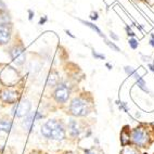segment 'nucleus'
Instances as JSON below:
<instances>
[{
	"label": "nucleus",
	"mask_w": 154,
	"mask_h": 154,
	"mask_svg": "<svg viewBox=\"0 0 154 154\" xmlns=\"http://www.w3.org/2000/svg\"><path fill=\"white\" fill-rule=\"evenodd\" d=\"M124 71H125V73H126L127 75H129V76H134L135 77V79L137 80L139 77H141L140 75L138 74L137 72L135 71V69H132L131 66H125L124 67Z\"/></svg>",
	"instance_id": "2eb2a0df"
},
{
	"label": "nucleus",
	"mask_w": 154,
	"mask_h": 154,
	"mask_svg": "<svg viewBox=\"0 0 154 154\" xmlns=\"http://www.w3.org/2000/svg\"><path fill=\"white\" fill-rule=\"evenodd\" d=\"M69 112L74 116H86L90 112V107L87 100L84 98H75L69 104Z\"/></svg>",
	"instance_id": "f03ea898"
},
{
	"label": "nucleus",
	"mask_w": 154,
	"mask_h": 154,
	"mask_svg": "<svg viewBox=\"0 0 154 154\" xmlns=\"http://www.w3.org/2000/svg\"><path fill=\"white\" fill-rule=\"evenodd\" d=\"M119 110H124L125 112H127V106H126V102H121V104H119Z\"/></svg>",
	"instance_id": "5701e85b"
},
{
	"label": "nucleus",
	"mask_w": 154,
	"mask_h": 154,
	"mask_svg": "<svg viewBox=\"0 0 154 154\" xmlns=\"http://www.w3.org/2000/svg\"><path fill=\"white\" fill-rule=\"evenodd\" d=\"M110 37L112 39H114V40H119V36L115 35V33H113V32H111L110 33Z\"/></svg>",
	"instance_id": "a878e982"
},
{
	"label": "nucleus",
	"mask_w": 154,
	"mask_h": 154,
	"mask_svg": "<svg viewBox=\"0 0 154 154\" xmlns=\"http://www.w3.org/2000/svg\"><path fill=\"white\" fill-rule=\"evenodd\" d=\"M130 141V136L129 132H127L126 130H123L121 132V143L123 146H126Z\"/></svg>",
	"instance_id": "4468645a"
},
{
	"label": "nucleus",
	"mask_w": 154,
	"mask_h": 154,
	"mask_svg": "<svg viewBox=\"0 0 154 154\" xmlns=\"http://www.w3.org/2000/svg\"><path fill=\"white\" fill-rule=\"evenodd\" d=\"M65 33L67 34V35H69V36H71L72 38H75V36H74V35H72V33H71V32H69V30L66 29V30H65Z\"/></svg>",
	"instance_id": "c85d7f7f"
},
{
	"label": "nucleus",
	"mask_w": 154,
	"mask_h": 154,
	"mask_svg": "<svg viewBox=\"0 0 154 154\" xmlns=\"http://www.w3.org/2000/svg\"><path fill=\"white\" fill-rule=\"evenodd\" d=\"M40 132L44 137L52 139V140L61 141L64 140L65 138V129H64L63 124L57 119H49L46 124L42 126Z\"/></svg>",
	"instance_id": "f257e3e1"
},
{
	"label": "nucleus",
	"mask_w": 154,
	"mask_h": 154,
	"mask_svg": "<svg viewBox=\"0 0 154 154\" xmlns=\"http://www.w3.org/2000/svg\"><path fill=\"white\" fill-rule=\"evenodd\" d=\"M28 15H29V17H28V20H29V21H32V20H33V17H34L33 10H28Z\"/></svg>",
	"instance_id": "bb28decb"
},
{
	"label": "nucleus",
	"mask_w": 154,
	"mask_h": 154,
	"mask_svg": "<svg viewBox=\"0 0 154 154\" xmlns=\"http://www.w3.org/2000/svg\"><path fill=\"white\" fill-rule=\"evenodd\" d=\"M64 154H73L72 152H67V153H64Z\"/></svg>",
	"instance_id": "473e14b6"
},
{
	"label": "nucleus",
	"mask_w": 154,
	"mask_h": 154,
	"mask_svg": "<svg viewBox=\"0 0 154 154\" xmlns=\"http://www.w3.org/2000/svg\"><path fill=\"white\" fill-rule=\"evenodd\" d=\"M47 21H48V17H42V19H40V21H39V25H44L45 23L47 22Z\"/></svg>",
	"instance_id": "393cba45"
},
{
	"label": "nucleus",
	"mask_w": 154,
	"mask_h": 154,
	"mask_svg": "<svg viewBox=\"0 0 154 154\" xmlns=\"http://www.w3.org/2000/svg\"><path fill=\"white\" fill-rule=\"evenodd\" d=\"M105 65H106V67H107V69H112V65H111L110 63H106V64H105Z\"/></svg>",
	"instance_id": "2f4dec72"
},
{
	"label": "nucleus",
	"mask_w": 154,
	"mask_h": 154,
	"mask_svg": "<svg viewBox=\"0 0 154 154\" xmlns=\"http://www.w3.org/2000/svg\"><path fill=\"white\" fill-rule=\"evenodd\" d=\"M0 10H2V11H6V10H7L6 3L3 2L2 0H0Z\"/></svg>",
	"instance_id": "b1692460"
},
{
	"label": "nucleus",
	"mask_w": 154,
	"mask_h": 154,
	"mask_svg": "<svg viewBox=\"0 0 154 154\" xmlns=\"http://www.w3.org/2000/svg\"><path fill=\"white\" fill-rule=\"evenodd\" d=\"M12 127H13V123L9 119H0V131L3 132H9L11 131Z\"/></svg>",
	"instance_id": "9b49d317"
},
{
	"label": "nucleus",
	"mask_w": 154,
	"mask_h": 154,
	"mask_svg": "<svg viewBox=\"0 0 154 154\" xmlns=\"http://www.w3.org/2000/svg\"><path fill=\"white\" fill-rule=\"evenodd\" d=\"M92 57L97 60H104L105 59V55L104 54H101V53H98L96 50H92Z\"/></svg>",
	"instance_id": "aec40b11"
},
{
	"label": "nucleus",
	"mask_w": 154,
	"mask_h": 154,
	"mask_svg": "<svg viewBox=\"0 0 154 154\" xmlns=\"http://www.w3.org/2000/svg\"><path fill=\"white\" fill-rule=\"evenodd\" d=\"M125 29H126V33H127V35H128V36H130V37H134V36H135V33L132 32L131 28H130L129 26H126V27H125Z\"/></svg>",
	"instance_id": "4be33fe9"
},
{
	"label": "nucleus",
	"mask_w": 154,
	"mask_h": 154,
	"mask_svg": "<svg viewBox=\"0 0 154 154\" xmlns=\"http://www.w3.org/2000/svg\"><path fill=\"white\" fill-rule=\"evenodd\" d=\"M69 132H71L72 137H77V136L80 134L78 123H77L75 119H69Z\"/></svg>",
	"instance_id": "9d476101"
},
{
	"label": "nucleus",
	"mask_w": 154,
	"mask_h": 154,
	"mask_svg": "<svg viewBox=\"0 0 154 154\" xmlns=\"http://www.w3.org/2000/svg\"><path fill=\"white\" fill-rule=\"evenodd\" d=\"M32 107V103L28 100H22V101L17 103L13 109V115L17 117H22V116L27 115Z\"/></svg>",
	"instance_id": "0eeeda50"
},
{
	"label": "nucleus",
	"mask_w": 154,
	"mask_h": 154,
	"mask_svg": "<svg viewBox=\"0 0 154 154\" xmlns=\"http://www.w3.org/2000/svg\"><path fill=\"white\" fill-rule=\"evenodd\" d=\"M84 154H96V152H94L92 150H86Z\"/></svg>",
	"instance_id": "cd10ccee"
},
{
	"label": "nucleus",
	"mask_w": 154,
	"mask_h": 154,
	"mask_svg": "<svg viewBox=\"0 0 154 154\" xmlns=\"http://www.w3.org/2000/svg\"><path fill=\"white\" fill-rule=\"evenodd\" d=\"M0 99L5 103H9V104H13L17 100V92L13 90H9L6 89L0 92Z\"/></svg>",
	"instance_id": "1a4fd4ad"
},
{
	"label": "nucleus",
	"mask_w": 154,
	"mask_h": 154,
	"mask_svg": "<svg viewBox=\"0 0 154 154\" xmlns=\"http://www.w3.org/2000/svg\"><path fill=\"white\" fill-rule=\"evenodd\" d=\"M149 69H151L152 72H154V65L153 64H149Z\"/></svg>",
	"instance_id": "c756f323"
},
{
	"label": "nucleus",
	"mask_w": 154,
	"mask_h": 154,
	"mask_svg": "<svg viewBox=\"0 0 154 154\" xmlns=\"http://www.w3.org/2000/svg\"><path fill=\"white\" fill-rule=\"evenodd\" d=\"M12 35V27L8 23H0V46L7 45Z\"/></svg>",
	"instance_id": "6e6552de"
},
{
	"label": "nucleus",
	"mask_w": 154,
	"mask_h": 154,
	"mask_svg": "<svg viewBox=\"0 0 154 154\" xmlns=\"http://www.w3.org/2000/svg\"><path fill=\"white\" fill-rule=\"evenodd\" d=\"M128 42H129V46L131 47V49H134V50L137 49L138 46H139V42H138V40L135 38H130L129 40H128Z\"/></svg>",
	"instance_id": "6ab92c4d"
},
{
	"label": "nucleus",
	"mask_w": 154,
	"mask_h": 154,
	"mask_svg": "<svg viewBox=\"0 0 154 154\" xmlns=\"http://www.w3.org/2000/svg\"><path fill=\"white\" fill-rule=\"evenodd\" d=\"M44 119V115L40 114L39 112H29L27 115L25 116L24 121L22 123V126L25 130H27V131H32V128L34 126V123L36 121H38V119Z\"/></svg>",
	"instance_id": "423d86ee"
},
{
	"label": "nucleus",
	"mask_w": 154,
	"mask_h": 154,
	"mask_svg": "<svg viewBox=\"0 0 154 154\" xmlns=\"http://www.w3.org/2000/svg\"><path fill=\"white\" fill-rule=\"evenodd\" d=\"M10 58L12 59L17 65H23L26 60V54H25V49L22 45H15L11 49L9 50Z\"/></svg>",
	"instance_id": "20e7f679"
},
{
	"label": "nucleus",
	"mask_w": 154,
	"mask_h": 154,
	"mask_svg": "<svg viewBox=\"0 0 154 154\" xmlns=\"http://www.w3.org/2000/svg\"><path fill=\"white\" fill-rule=\"evenodd\" d=\"M121 154H138V151L132 146H124Z\"/></svg>",
	"instance_id": "f3484780"
},
{
	"label": "nucleus",
	"mask_w": 154,
	"mask_h": 154,
	"mask_svg": "<svg viewBox=\"0 0 154 154\" xmlns=\"http://www.w3.org/2000/svg\"><path fill=\"white\" fill-rule=\"evenodd\" d=\"M58 85V75L55 73H50L49 77L47 79V86L49 87H54V86Z\"/></svg>",
	"instance_id": "ddd939ff"
},
{
	"label": "nucleus",
	"mask_w": 154,
	"mask_h": 154,
	"mask_svg": "<svg viewBox=\"0 0 154 154\" xmlns=\"http://www.w3.org/2000/svg\"><path fill=\"white\" fill-rule=\"evenodd\" d=\"M69 94H71V90H69V85H66L64 83H61L59 85H57V88L54 90V97L55 101L58 103H65L69 98Z\"/></svg>",
	"instance_id": "39448f33"
},
{
	"label": "nucleus",
	"mask_w": 154,
	"mask_h": 154,
	"mask_svg": "<svg viewBox=\"0 0 154 154\" xmlns=\"http://www.w3.org/2000/svg\"><path fill=\"white\" fill-rule=\"evenodd\" d=\"M90 19L91 21H97V20L99 19V13L97 11H92L90 13Z\"/></svg>",
	"instance_id": "412c9836"
},
{
	"label": "nucleus",
	"mask_w": 154,
	"mask_h": 154,
	"mask_svg": "<svg viewBox=\"0 0 154 154\" xmlns=\"http://www.w3.org/2000/svg\"><path fill=\"white\" fill-rule=\"evenodd\" d=\"M104 39H105V44H106L107 46H109V47H110L112 50H114V51H116V52H119V51H121V50H119V48L117 47V46H116L114 42H110V40H107L106 38H104Z\"/></svg>",
	"instance_id": "a211bd4d"
},
{
	"label": "nucleus",
	"mask_w": 154,
	"mask_h": 154,
	"mask_svg": "<svg viewBox=\"0 0 154 154\" xmlns=\"http://www.w3.org/2000/svg\"><path fill=\"white\" fill-rule=\"evenodd\" d=\"M130 138H131L132 143L140 148H144L149 143V134L146 128L142 126L137 127L132 130Z\"/></svg>",
	"instance_id": "7ed1b4c3"
},
{
	"label": "nucleus",
	"mask_w": 154,
	"mask_h": 154,
	"mask_svg": "<svg viewBox=\"0 0 154 154\" xmlns=\"http://www.w3.org/2000/svg\"><path fill=\"white\" fill-rule=\"evenodd\" d=\"M137 85H138V87L141 89V90H143L144 92H149V89L146 88V82L141 78V77H139L137 79Z\"/></svg>",
	"instance_id": "dca6fc26"
},
{
	"label": "nucleus",
	"mask_w": 154,
	"mask_h": 154,
	"mask_svg": "<svg viewBox=\"0 0 154 154\" xmlns=\"http://www.w3.org/2000/svg\"><path fill=\"white\" fill-rule=\"evenodd\" d=\"M80 21V23L82 24H84L85 26H87V27H89V28H91V29L94 30V32H96L97 34L99 36H101V37H103V38H105V36L102 34V32H101V29H100L97 25H94V23H91V22H88V21H84V20H79Z\"/></svg>",
	"instance_id": "f8f14e48"
},
{
	"label": "nucleus",
	"mask_w": 154,
	"mask_h": 154,
	"mask_svg": "<svg viewBox=\"0 0 154 154\" xmlns=\"http://www.w3.org/2000/svg\"><path fill=\"white\" fill-rule=\"evenodd\" d=\"M149 42H150V46H152V47L154 48V39H151V40H150Z\"/></svg>",
	"instance_id": "7c9ffc66"
}]
</instances>
